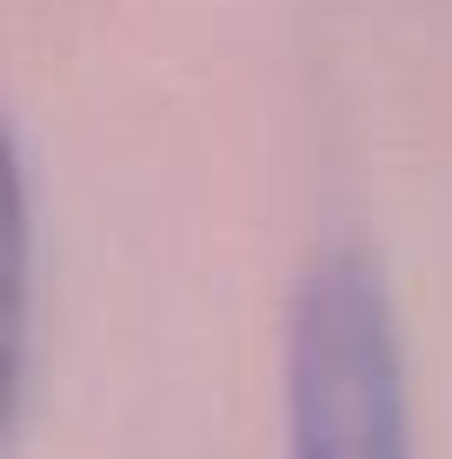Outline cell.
Masks as SVG:
<instances>
[{
	"label": "cell",
	"mask_w": 452,
	"mask_h": 459,
	"mask_svg": "<svg viewBox=\"0 0 452 459\" xmlns=\"http://www.w3.org/2000/svg\"><path fill=\"white\" fill-rule=\"evenodd\" d=\"M293 459H413L406 367L366 260L313 266L293 313Z\"/></svg>",
	"instance_id": "cell-1"
}]
</instances>
